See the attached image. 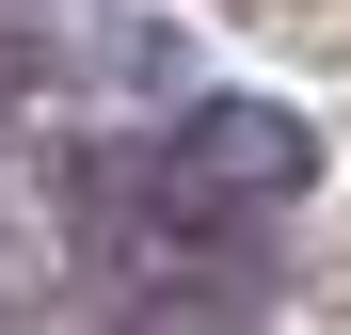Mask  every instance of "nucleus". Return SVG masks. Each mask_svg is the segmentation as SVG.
<instances>
[{
	"mask_svg": "<svg viewBox=\"0 0 351 335\" xmlns=\"http://www.w3.org/2000/svg\"><path fill=\"white\" fill-rule=\"evenodd\" d=\"M304 176H319V128L271 112V96H192L160 128V192H192L208 223H256V208H287Z\"/></svg>",
	"mask_w": 351,
	"mask_h": 335,
	"instance_id": "nucleus-1",
	"label": "nucleus"
}]
</instances>
